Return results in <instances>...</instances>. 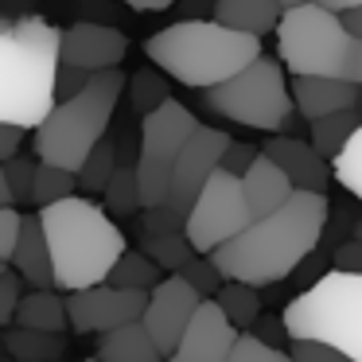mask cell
<instances>
[{
	"label": "cell",
	"mask_w": 362,
	"mask_h": 362,
	"mask_svg": "<svg viewBox=\"0 0 362 362\" xmlns=\"http://www.w3.org/2000/svg\"><path fill=\"white\" fill-rule=\"evenodd\" d=\"M331 218V203L323 191H292L276 211L250 218L230 242L214 245L206 257L222 273V281H242L253 288H269L292 276V269L312 257Z\"/></svg>",
	"instance_id": "obj_1"
},
{
	"label": "cell",
	"mask_w": 362,
	"mask_h": 362,
	"mask_svg": "<svg viewBox=\"0 0 362 362\" xmlns=\"http://www.w3.org/2000/svg\"><path fill=\"white\" fill-rule=\"evenodd\" d=\"M35 218H40L43 238H47L55 288H63V292L105 281L113 261L125 253L121 226L105 214V206L90 203V199L66 195L59 203L40 206Z\"/></svg>",
	"instance_id": "obj_2"
},
{
	"label": "cell",
	"mask_w": 362,
	"mask_h": 362,
	"mask_svg": "<svg viewBox=\"0 0 362 362\" xmlns=\"http://www.w3.org/2000/svg\"><path fill=\"white\" fill-rule=\"evenodd\" d=\"M59 32L40 16H0V121L35 129L55 105Z\"/></svg>",
	"instance_id": "obj_3"
},
{
	"label": "cell",
	"mask_w": 362,
	"mask_h": 362,
	"mask_svg": "<svg viewBox=\"0 0 362 362\" xmlns=\"http://www.w3.org/2000/svg\"><path fill=\"white\" fill-rule=\"evenodd\" d=\"M148 63H156L164 74L191 90H206L238 74L245 63L261 55L257 35L234 32L218 20H180V24L156 32L144 43Z\"/></svg>",
	"instance_id": "obj_4"
},
{
	"label": "cell",
	"mask_w": 362,
	"mask_h": 362,
	"mask_svg": "<svg viewBox=\"0 0 362 362\" xmlns=\"http://www.w3.org/2000/svg\"><path fill=\"white\" fill-rule=\"evenodd\" d=\"M121 90H125V74H121L117 66L94 71L78 94L55 102L47 110V117L35 125V156H40L43 164L78 172L86 152L94 148L105 136V129H110L113 110H117V102H121Z\"/></svg>",
	"instance_id": "obj_5"
},
{
	"label": "cell",
	"mask_w": 362,
	"mask_h": 362,
	"mask_svg": "<svg viewBox=\"0 0 362 362\" xmlns=\"http://www.w3.org/2000/svg\"><path fill=\"white\" fill-rule=\"evenodd\" d=\"M281 320L288 339H315L362 362V273H320L300 296H292Z\"/></svg>",
	"instance_id": "obj_6"
},
{
	"label": "cell",
	"mask_w": 362,
	"mask_h": 362,
	"mask_svg": "<svg viewBox=\"0 0 362 362\" xmlns=\"http://www.w3.org/2000/svg\"><path fill=\"white\" fill-rule=\"evenodd\" d=\"M276 59L288 74H327L339 78L354 35L343 28V16L323 8L320 0L288 4L276 20Z\"/></svg>",
	"instance_id": "obj_7"
},
{
	"label": "cell",
	"mask_w": 362,
	"mask_h": 362,
	"mask_svg": "<svg viewBox=\"0 0 362 362\" xmlns=\"http://www.w3.org/2000/svg\"><path fill=\"white\" fill-rule=\"evenodd\" d=\"M203 102L218 117L238 121L245 129H261V133H281L292 117V94L288 82H284V66L281 59L269 55H257L218 86H206Z\"/></svg>",
	"instance_id": "obj_8"
},
{
	"label": "cell",
	"mask_w": 362,
	"mask_h": 362,
	"mask_svg": "<svg viewBox=\"0 0 362 362\" xmlns=\"http://www.w3.org/2000/svg\"><path fill=\"white\" fill-rule=\"evenodd\" d=\"M195 125H199L195 113L183 102H175V98H164L156 110L141 113V156L133 160L136 187H141V206L164 203L172 164Z\"/></svg>",
	"instance_id": "obj_9"
},
{
	"label": "cell",
	"mask_w": 362,
	"mask_h": 362,
	"mask_svg": "<svg viewBox=\"0 0 362 362\" xmlns=\"http://www.w3.org/2000/svg\"><path fill=\"white\" fill-rule=\"evenodd\" d=\"M250 206L242 195V180L226 168H214L206 175V183L199 187L195 203L183 214V234H187L195 253H211L214 245L230 242L238 230L250 226Z\"/></svg>",
	"instance_id": "obj_10"
},
{
	"label": "cell",
	"mask_w": 362,
	"mask_h": 362,
	"mask_svg": "<svg viewBox=\"0 0 362 362\" xmlns=\"http://www.w3.org/2000/svg\"><path fill=\"white\" fill-rule=\"evenodd\" d=\"M144 300H148V292L117 288V284H110V281L74 288L63 296L66 327H74L78 335H102V331L121 327V323H129V320H141Z\"/></svg>",
	"instance_id": "obj_11"
},
{
	"label": "cell",
	"mask_w": 362,
	"mask_h": 362,
	"mask_svg": "<svg viewBox=\"0 0 362 362\" xmlns=\"http://www.w3.org/2000/svg\"><path fill=\"white\" fill-rule=\"evenodd\" d=\"M226 141L230 136L222 133V129H211V125L191 129V136L183 141L180 156H175V164H172V175H168L164 203L172 206L175 214H187V206L195 203V195H199V187L206 183V175L218 168Z\"/></svg>",
	"instance_id": "obj_12"
},
{
	"label": "cell",
	"mask_w": 362,
	"mask_h": 362,
	"mask_svg": "<svg viewBox=\"0 0 362 362\" xmlns=\"http://www.w3.org/2000/svg\"><path fill=\"white\" fill-rule=\"evenodd\" d=\"M199 300L203 296H199L180 273L160 276V281L148 288V300H144V312H141V327L148 331V339L156 343V351L164 354V358L175 351L183 327H187L191 315H195Z\"/></svg>",
	"instance_id": "obj_13"
},
{
	"label": "cell",
	"mask_w": 362,
	"mask_h": 362,
	"mask_svg": "<svg viewBox=\"0 0 362 362\" xmlns=\"http://www.w3.org/2000/svg\"><path fill=\"white\" fill-rule=\"evenodd\" d=\"M234 335H238V327L222 315L214 296H206V300H199L195 315L183 327V335L175 343V351L168 354V362H226Z\"/></svg>",
	"instance_id": "obj_14"
},
{
	"label": "cell",
	"mask_w": 362,
	"mask_h": 362,
	"mask_svg": "<svg viewBox=\"0 0 362 362\" xmlns=\"http://www.w3.org/2000/svg\"><path fill=\"white\" fill-rule=\"evenodd\" d=\"M129 51L125 32H117L113 24H71L66 32H59V63L82 66V71H105L117 66Z\"/></svg>",
	"instance_id": "obj_15"
},
{
	"label": "cell",
	"mask_w": 362,
	"mask_h": 362,
	"mask_svg": "<svg viewBox=\"0 0 362 362\" xmlns=\"http://www.w3.org/2000/svg\"><path fill=\"white\" fill-rule=\"evenodd\" d=\"M261 152H265V156L288 175L292 187H300V191H327L331 164H327V156H320V152L312 148V141H300V136H269Z\"/></svg>",
	"instance_id": "obj_16"
},
{
	"label": "cell",
	"mask_w": 362,
	"mask_h": 362,
	"mask_svg": "<svg viewBox=\"0 0 362 362\" xmlns=\"http://www.w3.org/2000/svg\"><path fill=\"white\" fill-rule=\"evenodd\" d=\"M288 94H292V110L308 121L346 110V105H358V86L346 78H327V74H292Z\"/></svg>",
	"instance_id": "obj_17"
},
{
	"label": "cell",
	"mask_w": 362,
	"mask_h": 362,
	"mask_svg": "<svg viewBox=\"0 0 362 362\" xmlns=\"http://www.w3.org/2000/svg\"><path fill=\"white\" fill-rule=\"evenodd\" d=\"M12 269H16L20 281H28L32 288H55V276H51V253H47V238L35 214L20 218V234L12 245Z\"/></svg>",
	"instance_id": "obj_18"
},
{
	"label": "cell",
	"mask_w": 362,
	"mask_h": 362,
	"mask_svg": "<svg viewBox=\"0 0 362 362\" xmlns=\"http://www.w3.org/2000/svg\"><path fill=\"white\" fill-rule=\"evenodd\" d=\"M238 180H242V195H245V206H250L253 218L276 211V206H281L284 199L296 191V187L288 183V175H284L281 168H276L273 160L265 156V152H257V156H253V164L245 168Z\"/></svg>",
	"instance_id": "obj_19"
},
{
	"label": "cell",
	"mask_w": 362,
	"mask_h": 362,
	"mask_svg": "<svg viewBox=\"0 0 362 362\" xmlns=\"http://www.w3.org/2000/svg\"><path fill=\"white\" fill-rule=\"evenodd\" d=\"M98 362H168L156 351V343L148 339V331L141 327V320H129L121 327L102 331L98 339Z\"/></svg>",
	"instance_id": "obj_20"
},
{
	"label": "cell",
	"mask_w": 362,
	"mask_h": 362,
	"mask_svg": "<svg viewBox=\"0 0 362 362\" xmlns=\"http://www.w3.org/2000/svg\"><path fill=\"white\" fill-rule=\"evenodd\" d=\"M0 346L16 362H59L66 354L63 331H35L20 327V323H8V331L0 335Z\"/></svg>",
	"instance_id": "obj_21"
},
{
	"label": "cell",
	"mask_w": 362,
	"mask_h": 362,
	"mask_svg": "<svg viewBox=\"0 0 362 362\" xmlns=\"http://www.w3.org/2000/svg\"><path fill=\"white\" fill-rule=\"evenodd\" d=\"M214 20L226 28H234V32H245V35H265L276 28V20H281V4L276 0H214Z\"/></svg>",
	"instance_id": "obj_22"
},
{
	"label": "cell",
	"mask_w": 362,
	"mask_h": 362,
	"mask_svg": "<svg viewBox=\"0 0 362 362\" xmlns=\"http://www.w3.org/2000/svg\"><path fill=\"white\" fill-rule=\"evenodd\" d=\"M12 323L35 327V331H63L66 327V304L55 288H32L28 296L16 300Z\"/></svg>",
	"instance_id": "obj_23"
},
{
	"label": "cell",
	"mask_w": 362,
	"mask_h": 362,
	"mask_svg": "<svg viewBox=\"0 0 362 362\" xmlns=\"http://www.w3.org/2000/svg\"><path fill=\"white\" fill-rule=\"evenodd\" d=\"M358 125H362V110H358V105H346V110L323 113V117L308 121V129H312V148L320 152V156L331 160V156H335V152L346 144V136H351Z\"/></svg>",
	"instance_id": "obj_24"
},
{
	"label": "cell",
	"mask_w": 362,
	"mask_h": 362,
	"mask_svg": "<svg viewBox=\"0 0 362 362\" xmlns=\"http://www.w3.org/2000/svg\"><path fill=\"white\" fill-rule=\"evenodd\" d=\"M214 304L222 308V315L238 331H250L253 320L261 315V292L253 284H242V281H222L218 292H214Z\"/></svg>",
	"instance_id": "obj_25"
},
{
	"label": "cell",
	"mask_w": 362,
	"mask_h": 362,
	"mask_svg": "<svg viewBox=\"0 0 362 362\" xmlns=\"http://www.w3.org/2000/svg\"><path fill=\"white\" fill-rule=\"evenodd\" d=\"M160 276H164V269H160L156 261L144 257L141 250H129V245H125V253L113 261V269L105 273V281L117 284V288H141V292H148Z\"/></svg>",
	"instance_id": "obj_26"
},
{
	"label": "cell",
	"mask_w": 362,
	"mask_h": 362,
	"mask_svg": "<svg viewBox=\"0 0 362 362\" xmlns=\"http://www.w3.org/2000/svg\"><path fill=\"white\" fill-rule=\"evenodd\" d=\"M113 168H117V144H113L110 136H102V141L86 152V160L78 164V172H74V187L102 191L105 180L113 175Z\"/></svg>",
	"instance_id": "obj_27"
},
{
	"label": "cell",
	"mask_w": 362,
	"mask_h": 362,
	"mask_svg": "<svg viewBox=\"0 0 362 362\" xmlns=\"http://www.w3.org/2000/svg\"><path fill=\"white\" fill-rule=\"evenodd\" d=\"M102 195H105V211H110V214H136V211H141L136 168L133 164H121V160H117V168H113V175L105 180Z\"/></svg>",
	"instance_id": "obj_28"
},
{
	"label": "cell",
	"mask_w": 362,
	"mask_h": 362,
	"mask_svg": "<svg viewBox=\"0 0 362 362\" xmlns=\"http://www.w3.org/2000/svg\"><path fill=\"white\" fill-rule=\"evenodd\" d=\"M141 253L156 261L164 273H175V269H180L195 250H191V242H187V234H183V230H168V234H144Z\"/></svg>",
	"instance_id": "obj_29"
},
{
	"label": "cell",
	"mask_w": 362,
	"mask_h": 362,
	"mask_svg": "<svg viewBox=\"0 0 362 362\" xmlns=\"http://www.w3.org/2000/svg\"><path fill=\"white\" fill-rule=\"evenodd\" d=\"M331 180H339L362 203V125L346 136V144L331 156Z\"/></svg>",
	"instance_id": "obj_30"
},
{
	"label": "cell",
	"mask_w": 362,
	"mask_h": 362,
	"mask_svg": "<svg viewBox=\"0 0 362 362\" xmlns=\"http://www.w3.org/2000/svg\"><path fill=\"white\" fill-rule=\"evenodd\" d=\"M74 195V172L66 168H55V164H35V175H32V203L47 206V203H59V199Z\"/></svg>",
	"instance_id": "obj_31"
},
{
	"label": "cell",
	"mask_w": 362,
	"mask_h": 362,
	"mask_svg": "<svg viewBox=\"0 0 362 362\" xmlns=\"http://www.w3.org/2000/svg\"><path fill=\"white\" fill-rule=\"evenodd\" d=\"M226 362H292V354L281 351V346H273V343H261L253 331H238Z\"/></svg>",
	"instance_id": "obj_32"
},
{
	"label": "cell",
	"mask_w": 362,
	"mask_h": 362,
	"mask_svg": "<svg viewBox=\"0 0 362 362\" xmlns=\"http://www.w3.org/2000/svg\"><path fill=\"white\" fill-rule=\"evenodd\" d=\"M175 273H180L183 281H187L203 300H206V296H214V292H218V284H222V273L214 269V261L206 257V253H191V257L183 261V265L175 269Z\"/></svg>",
	"instance_id": "obj_33"
},
{
	"label": "cell",
	"mask_w": 362,
	"mask_h": 362,
	"mask_svg": "<svg viewBox=\"0 0 362 362\" xmlns=\"http://www.w3.org/2000/svg\"><path fill=\"white\" fill-rule=\"evenodd\" d=\"M0 168H4V180H8V195H12V206L16 203H32V175H35V164L28 156H8L0 160Z\"/></svg>",
	"instance_id": "obj_34"
},
{
	"label": "cell",
	"mask_w": 362,
	"mask_h": 362,
	"mask_svg": "<svg viewBox=\"0 0 362 362\" xmlns=\"http://www.w3.org/2000/svg\"><path fill=\"white\" fill-rule=\"evenodd\" d=\"M129 86H133V110H136V113L156 110V105L168 98V82L160 78L156 71H136Z\"/></svg>",
	"instance_id": "obj_35"
},
{
	"label": "cell",
	"mask_w": 362,
	"mask_h": 362,
	"mask_svg": "<svg viewBox=\"0 0 362 362\" xmlns=\"http://www.w3.org/2000/svg\"><path fill=\"white\" fill-rule=\"evenodd\" d=\"M288 354H292V362H354L343 351H335L327 343H315V339H288Z\"/></svg>",
	"instance_id": "obj_36"
},
{
	"label": "cell",
	"mask_w": 362,
	"mask_h": 362,
	"mask_svg": "<svg viewBox=\"0 0 362 362\" xmlns=\"http://www.w3.org/2000/svg\"><path fill=\"white\" fill-rule=\"evenodd\" d=\"M144 211V234H168V230H183V214H175L168 203L141 206Z\"/></svg>",
	"instance_id": "obj_37"
},
{
	"label": "cell",
	"mask_w": 362,
	"mask_h": 362,
	"mask_svg": "<svg viewBox=\"0 0 362 362\" xmlns=\"http://www.w3.org/2000/svg\"><path fill=\"white\" fill-rule=\"evenodd\" d=\"M90 74H94V71H82V66H71V63H59V71H55V102L78 94V90L86 86Z\"/></svg>",
	"instance_id": "obj_38"
},
{
	"label": "cell",
	"mask_w": 362,
	"mask_h": 362,
	"mask_svg": "<svg viewBox=\"0 0 362 362\" xmlns=\"http://www.w3.org/2000/svg\"><path fill=\"white\" fill-rule=\"evenodd\" d=\"M253 156H257V148H253V144H242V141H226V148H222V160H218V168H226V172L242 175L245 168L253 164Z\"/></svg>",
	"instance_id": "obj_39"
},
{
	"label": "cell",
	"mask_w": 362,
	"mask_h": 362,
	"mask_svg": "<svg viewBox=\"0 0 362 362\" xmlns=\"http://www.w3.org/2000/svg\"><path fill=\"white\" fill-rule=\"evenodd\" d=\"M20 218L24 214L16 206H0V261L12 257V245H16V234H20Z\"/></svg>",
	"instance_id": "obj_40"
},
{
	"label": "cell",
	"mask_w": 362,
	"mask_h": 362,
	"mask_svg": "<svg viewBox=\"0 0 362 362\" xmlns=\"http://www.w3.org/2000/svg\"><path fill=\"white\" fill-rule=\"evenodd\" d=\"M16 300H20V276H12V269H4V273H0V327L12 323Z\"/></svg>",
	"instance_id": "obj_41"
},
{
	"label": "cell",
	"mask_w": 362,
	"mask_h": 362,
	"mask_svg": "<svg viewBox=\"0 0 362 362\" xmlns=\"http://www.w3.org/2000/svg\"><path fill=\"white\" fill-rule=\"evenodd\" d=\"M250 331L261 339V343H273V346L288 343V331H284V320H276V315H257Z\"/></svg>",
	"instance_id": "obj_42"
},
{
	"label": "cell",
	"mask_w": 362,
	"mask_h": 362,
	"mask_svg": "<svg viewBox=\"0 0 362 362\" xmlns=\"http://www.w3.org/2000/svg\"><path fill=\"white\" fill-rule=\"evenodd\" d=\"M335 269H346V273H362V242H343L335 250Z\"/></svg>",
	"instance_id": "obj_43"
},
{
	"label": "cell",
	"mask_w": 362,
	"mask_h": 362,
	"mask_svg": "<svg viewBox=\"0 0 362 362\" xmlns=\"http://www.w3.org/2000/svg\"><path fill=\"white\" fill-rule=\"evenodd\" d=\"M339 78L362 86V35H354V40H351V51H346V63H343V74H339Z\"/></svg>",
	"instance_id": "obj_44"
},
{
	"label": "cell",
	"mask_w": 362,
	"mask_h": 362,
	"mask_svg": "<svg viewBox=\"0 0 362 362\" xmlns=\"http://www.w3.org/2000/svg\"><path fill=\"white\" fill-rule=\"evenodd\" d=\"M20 141H24V129L20 125H8V121H0V160H8L20 152Z\"/></svg>",
	"instance_id": "obj_45"
},
{
	"label": "cell",
	"mask_w": 362,
	"mask_h": 362,
	"mask_svg": "<svg viewBox=\"0 0 362 362\" xmlns=\"http://www.w3.org/2000/svg\"><path fill=\"white\" fill-rule=\"evenodd\" d=\"M121 4L133 12H164V8H172L175 0H121Z\"/></svg>",
	"instance_id": "obj_46"
},
{
	"label": "cell",
	"mask_w": 362,
	"mask_h": 362,
	"mask_svg": "<svg viewBox=\"0 0 362 362\" xmlns=\"http://www.w3.org/2000/svg\"><path fill=\"white\" fill-rule=\"evenodd\" d=\"M343 16V28L351 35H362V4H354V8H346V12H339Z\"/></svg>",
	"instance_id": "obj_47"
},
{
	"label": "cell",
	"mask_w": 362,
	"mask_h": 362,
	"mask_svg": "<svg viewBox=\"0 0 362 362\" xmlns=\"http://www.w3.org/2000/svg\"><path fill=\"white\" fill-rule=\"evenodd\" d=\"M320 4L331 12H346V8H354V4H362V0H320Z\"/></svg>",
	"instance_id": "obj_48"
},
{
	"label": "cell",
	"mask_w": 362,
	"mask_h": 362,
	"mask_svg": "<svg viewBox=\"0 0 362 362\" xmlns=\"http://www.w3.org/2000/svg\"><path fill=\"white\" fill-rule=\"evenodd\" d=\"M0 206H12V195H8V180H4V168H0Z\"/></svg>",
	"instance_id": "obj_49"
},
{
	"label": "cell",
	"mask_w": 362,
	"mask_h": 362,
	"mask_svg": "<svg viewBox=\"0 0 362 362\" xmlns=\"http://www.w3.org/2000/svg\"><path fill=\"white\" fill-rule=\"evenodd\" d=\"M354 242H362V218L354 222Z\"/></svg>",
	"instance_id": "obj_50"
},
{
	"label": "cell",
	"mask_w": 362,
	"mask_h": 362,
	"mask_svg": "<svg viewBox=\"0 0 362 362\" xmlns=\"http://www.w3.org/2000/svg\"><path fill=\"white\" fill-rule=\"evenodd\" d=\"M276 4H281V8H288V4H304V0H276Z\"/></svg>",
	"instance_id": "obj_51"
},
{
	"label": "cell",
	"mask_w": 362,
	"mask_h": 362,
	"mask_svg": "<svg viewBox=\"0 0 362 362\" xmlns=\"http://www.w3.org/2000/svg\"><path fill=\"white\" fill-rule=\"evenodd\" d=\"M4 265H8V261H0V273H4Z\"/></svg>",
	"instance_id": "obj_52"
},
{
	"label": "cell",
	"mask_w": 362,
	"mask_h": 362,
	"mask_svg": "<svg viewBox=\"0 0 362 362\" xmlns=\"http://www.w3.org/2000/svg\"><path fill=\"white\" fill-rule=\"evenodd\" d=\"M90 362H98V358H90Z\"/></svg>",
	"instance_id": "obj_53"
}]
</instances>
